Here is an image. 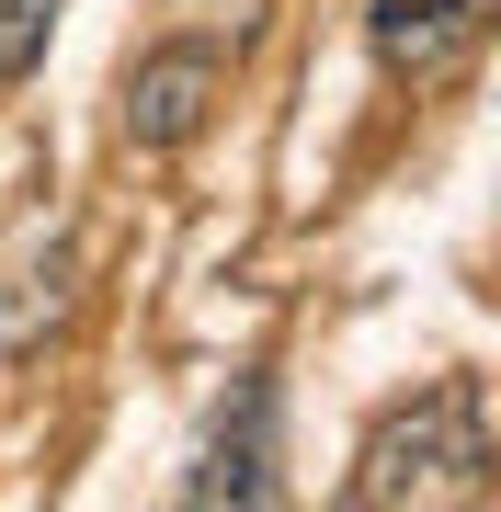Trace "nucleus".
Segmentation results:
<instances>
[{
	"mask_svg": "<svg viewBox=\"0 0 501 512\" xmlns=\"http://www.w3.org/2000/svg\"><path fill=\"white\" fill-rule=\"evenodd\" d=\"M342 501L353 512H467V501H490V399H479V376H433L422 399H399L353 444Z\"/></svg>",
	"mask_w": 501,
	"mask_h": 512,
	"instance_id": "f257e3e1",
	"label": "nucleus"
},
{
	"mask_svg": "<svg viewBox=\"0 0 501 512\" xmlns=\"http://www.w3.org/2000/svg\"><path fill=\"white\" fill-rule=\"evenodd\" d=\"M217 92H228V46L217 35H160L126 69V148H194Z\"/></svg>",
	"mask_w": 501,
	"mask_h": 512,
	"instance_id": "f03ea898",
	"label": "nucleus"
},
{
	"mask_svg": "<svg viewBox=\"0 0 501 512\" xmlns=\"http://www.w3.org/2000/svg\"><path fill=\"white\" fill-rule=\"evenodd\" d=\"M183 501H274V376H228Z\"/></svg>",
	"mask_w": 501,
	"mask_h": 512,
	"instance_id": "7ed1b4c3",
	"label": "nucleus"
},
{
	"mask_svg": "<svg viewBox=\"0 0 501 512\" xmlns=\"http://www.w3.org/2000/svg\"><path fill=\"white\" fill-rule=\"evenodd\" d=\"M490 12H501V0H376L365 35H376V57H388L399 80H445V69L479 57Z\"/></svg>",
	"mask_w": 501,
	"mask_h": 512,
	"instance_id": "20e7f679",
	"label": "nucleus"
},
{
	"mask_svg": "<svg viewBox=\"0 0 501 512\" xmlns=\"http://www.w3.org/2000/svg\"><path fill=\"white\" fill-rule=\"evenodd\" d=\"M57 46V0H0V80H35Z\"/></svg>",
	"mask_w": 501,
	"mask_h": 512,
	"instance_id": "39448f33",
	"label": "nucleus"
}]
</instances>
